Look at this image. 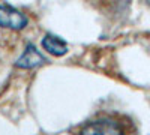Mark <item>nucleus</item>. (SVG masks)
<instances>
[{"mask_svg":"<svg viewBox=\"0 0 150 135\" xmlns=\"http://www.w3.org/2000/svg\"><path fill=\"white\" fill-rule=\"evenodd\" d=\"M27 23L29 18L21 11L8 5H0V27L11 30H23L27 26Z\"/></svg>","mask_w":150,"mask_h":135,"instance_id":"nucleus-1","label":"nucleus"},{"mask_svg":"<svg viewBox=\"0 0 150 135\" xmlns=\"http://www.w3.org/2000/svg\"><path fill=\"white\" fill-rule=\"evenodd\" d=\"M122 132H123L122 126L112 119H99L81 128V134L102 135V134H122Z\"/></svg>","mask_w":150,"mask_h":135,"instance_id":"nucleus-2","label":"nucleus"},{"mask_svg":"<svg viewBox=\"0 0 150 135\" xmlns=\"http://www.w3.org/2000/svg\"><path fill=\"white\" fill-rule=\"evenodd\" d=\"M44 62H45V59L42 57V54L38 51L32 44H29L26 47V50H24V53L15 62V66L21 68V69H33V68L41 66Z\"/></svg>","mask_w":150,"mask_h":135,"instance_id":"nucleus-3","label":"nucleus"},{"mask_svg":"<svg viewBox=\"0 0 150 135\" xmlns=\"http://www.w3.org/2000/svg\"><path fill=\"white\" fill-rule=\"evenodd\" d=\"M42 48L50 53L51 56H56V57H62L68 53V44L59 38L56 35H51V33H47L42 39Z\"/></svg>","mask_w":150,"mask_h":135,"instance_id":"nucleus-4","label":"nucleus"}]
</instances>
